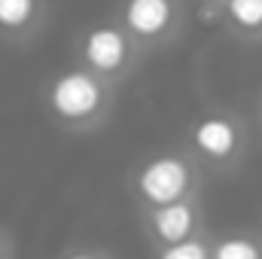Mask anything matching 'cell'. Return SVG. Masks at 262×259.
Wrapping results in <instances>:
<instances>
[{
    "mask_svg": "<svg viewBox=\"0 0 262 259\" xmlns=\"http://www.w3.org/2000/svg\"><path fill=\"white\" fill-rule=\"evenodd\" d=\"M195 223H198V213L189 201H177V204H168V207H152V213H149L152 235L165 247L189 241L192 232H195Z\"/></svg>",
    "mask_w": 262,
    "mask_h": 259,
    "instance_id": "cell-3",
    "label": "cell"
},
{
    "mask_svg": "<svg viewBox=\"0 0 262 259\" xmlns=\"http://www.w3.org/2000/svg\"><path fill=\"white\" fill-rule=\"evenodd\" d=\"M159 259H210V247L201 238H189V241H180V244L165 247L159 253Z\"/></svg>",
    "mask_w": 262,
    "mask_h": 259,
    "instance_id": "cell-10",
    "label": "cell"
},
{
    "mask_svg": "<svg viewBox=\"0 0 262 259\" xmlns=\"http://www.w3.org/2000/svg\"><path fill=\"white\" fill-rule=\"evenodd\" d=\"M226 12L244 31H259L262 28V0H229Z\"/></svg>",
    "mask_w": 262,
    "mask_h": 259,
    "instance_id": "cell-8",
    "label": "cell"
},
{
    "mask_svg": "<svg viewBox=\"0 0 262 259\" xmlns=\"http://www.w3.org/2000/svg\"><path fill=\"white\" fill-rule=\"evenodd\" d=\"M37 0H0V28H25L34 15Z\"/></svg>",
    "mask_w": 262,
    "mask_h": 259,
    "instance_id": "cell-9",
    "label": "cell"
},
{
    "mask_svg": "<svg viewBox=\"0 0 262 259\" xmlns=\"http://www.w3.org/2000/svg\"><path fill=\"white\" fill-rule=\"evenodd\" d=\"M171 0H128L125 3V25L137 37H159L171 25Z\"/></svg>",
    "mask_w": 262,
    "mask_h": 259,
    "instance_id": "cell-6",
    "label": "cell"
},
{
    "mask_svg": "<svg viewBox=\"0 0 262 259\" xmlns=\"http://www.w3.org/2000/svg\"><path fill=\"white\" fill-rule=\"evenodd\" d=\"M0 259H6V244H3V238H0Z\"/></svg>",
    "mask_w": 262,
    "mask_h": 259,
    "instance_id": "cell-12",
    "label": "cell"
},
{
    "mask_svg": "<svg viewBox=\"0 0 262 259\" xmlns=\"http://www.w3.org/2000/svg\"><path fill=\"white\" fill-rule=\"evenodd\" d=\"M210 259H262V247L247 235H229L213 244Z\"/></svg>",
    "mask_w": 262,
    "mask_h": 259,
    "instance_id": "cell-7",
    "label": "cell"
},
{
    "mask_svg": "<svg viewBox=\"0 0 262 259\" xmlns=\"http://www.w3.org/2000/svg\"><path fill=\"white\" fill-rule=\"evenodd\" d=\"M64 259H104V256H98V253H89V250H76V253H67Z\"/></svg>",
    "mask_w": 262,
    "mask_h": 259,
    "instance_id": "cell-11",
    "label": "cell"
},
{
    "mask_svg": "<svg viewBox=\"0 0 262 259\" xmlns=\"http://www.w3.org/2000/svg\"><path fill=\"white\" fill-rule=\"evenodd\" d=\"M192 143L207 159H229L238 149V128L226 116H204L192 128Z\"/></svg>",
    "mask_w": 262,
    "mask_h": 259,
    "instance_id": "cell-4",
    "label": "cell"
},
{
    "mask_svg": "<svg viewBox=\"0 0 262 259\" xmlns=\"http://www.w3.org/2000/svg\"><path fill=\"white\" fill-rule=\"evenodd\" d=\"M104 101V92H101V82L85 73V70H67L61 73L52 89H49V104L52 110L61 116V119H70V122H79V119H89L98 113Z\"/></svg>",
    "mask_w": 262,
    "mask_h": 259,
    "instance_id": "cell-2",
    "label": "cell"
},
{
    "mask_svg": "<svg viewBox=\"0 0 262 259\" xmlns=\"http://www.w3.org/2000/svg\"><path fill=\"white\" fill-rule=\"evenodd\" d=\"M192 186V171L183 159L177 156H159L146 162L137 174V189L143 201L152 207H168L177 201H186V192Z\"/></svg>",
    "mask_w": 262,
    "mask_h": 259,
    "instance_id": "cell-1",
    "label": "cell"
},
{
    "mask_svg": "<svg viewBox=\"0 0 262 259\" xmlns=\"http://www.w3.org/2000/svg\"><path fill=\"white\" fill-rule=\"evenodd\" d=\"M125 55H128V46H125L122 31H116L110 25L89 31V37H85V61L95 67V70L110 73V70L122 67Z\"/></svg>",
    "mask_w": 262,
    "mask_h": 259,
    "instance_id": "cell-5",
    "label": "cell"
}]
</instances>
